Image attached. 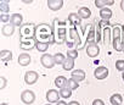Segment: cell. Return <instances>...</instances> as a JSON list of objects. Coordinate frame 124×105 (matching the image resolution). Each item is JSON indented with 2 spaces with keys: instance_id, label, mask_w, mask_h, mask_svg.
<instances>
[{
  "instance_id": "40",
  "label": "cell",
  "mask_w": 124,
  "mask_h": 105,
  "mask_svg": "<svg viewBox=\"0 0 124 105\" xmlns=\"http://www.w3.org/2000/svg\"><path fill=\"white\" fill-rule=\"evenodd\" d=\"M68 105H80L78 101H76V100H73V101H71V103H68Z\"/></svg>"
},
{
  "instance_id": "26",
  "label": "cell",
  "mask_w": 124,
  "mask_h": 105,
  "mask_svg": "<svg viewBox=\"0 0 124 105\" xmlns=\"http://www.w3.org/2000/svg\"><path fill=\"white\" fill-rule=\"evenodd\" d=\"M74 66H76L74 60H73V59H71V58H67V59H66V61L63 62V65H62V67H63V70H65V71H71V70H73V69H74Z\"/></svg>"
},
{
  "instance_id": "39",
  "label": "cell",
  "mask_w": 124,
  "mask_h": 105,
  "mask_svg": "<svg viewBox=\"0 0 124 105\" xmlns=\"http://www.w3.org/2000/svg\"><path fill=\"white\" fill-rule=\"evenodd\" d=\"M57 105H68V103H66V101H63V100H60V101L57 103Z\"/></svg>"
},
{
  "instance_id": "35",
  "label": "cell",
  "mask_w": 124,
  "mask_h": 105,
  "mask_svg": "<svg viewBox=\"0 0 124 105\" xmlns=\"http://www.w3.org/2000/svg\"><path fill=\"white\" fill-rule=\"evenodd\" d=\"M102 38H103V37L101 35V25L99 23V25H97V28H96V44H99Z\"/></svg>"
},
{
  "instance_id": "9",
  "label": "cell",
  "mask_w": 124,
  "mask_h": 105,
  "mask_svg": "<svg viewBox=\"0 0 124 105\" xmlns=\"http://www.w3.org/2000/svg\"><path fill=\"white\" fill-rule=\"evenodd\" d=\"M91 43H96V29L93 25H89V32H88V35H86L85 45L88 46Z\"/></svg>"
},
{
  "instance_id": "16",
  "label": "cell",
  "mask_w": 124,
  "mask_h": 105,
  "mask_svg": "<svg viewBox=\"0 0 124 105\" xmlns=\"http://www.w3.org/2000/svg\"><path fill=\"white\" fill-rule=\"evenodd\" d=\"M68 21L71 22V25H72L73 27L80 26V23H82L80 16H79L78 14H74V12H71V14L68 15Z\"/></svg>"
},
{
  "instance_id": "5",
  "label": "cell",
  "mask_w": 124,
  "mask_h": 105,
  "mask_svg": "<svg viewBox=\"0 0 124 105\" xmlns=\"http://www.w3.org/2000/svg\"><path fill=\"white\" fill-rule=\"evenodd\" d=\"M40 62H41V65H43L45 69H52V67L56 65V64H55V60H54V55H50V54H44V55H41Z\"/></svg>"
},
{
  "instance_id": "15",
  "label": "cell",
  "mask_w": 124,
  "mask_h": 105,
  "mask_svg": "<svg viewBox=\"0 0 124 105\" xmlns=\"http://www.w3.org/2000/svg\"><path fill=\"white\" fill-rule=\"evenodd\" d=\"M11 25L15 26V27H21L23 23V16L21 14H12L11 15V20H10Z\"/></svg>"
},
{
  "instance_id": "6",
  "label": "cell",
  "mask_w": 124,
  "mask_h": 105,
  "mask_svg": "<svg viewBox=\"0 0 124 105\" xmlns=\"http://www.w3.org/2000/svg\"><path fill=\"white\" fill-rule=\"evenodd\" d=\"M108 75H109V71H108V69H107L106 66H99V67H96L95 71H94L95 78H96V79H100V81L107 78Z\"/></svg>"
},
{
  "instance_id": "4",
  "label": "cell",
  "mask_w": 124,
  "mask_h": 105,
  "mask_svg": "<svg viewBox=\"0 0 124 105\" xmlns=\"http://www.w3.org/2000/svg\"><path fill=\"white\" fill-rule=\"evenodd\" d=\"M21 100H22V103H24L27 105H31V104H33L35 101V93L33 90L26 89L21 94Z\"/></svg>"
},
{
  "instance_id": "36",
  "label": "cell",
  "mask_w": 124,
  "mask_h": 105,
  "mask_svg": "<svg viewBox=\"0 0 124 105\" xmlns=\"http://www.w3.org/2000/svg\"><path fill=\"white\" fill-rule=\"evenodd\" d=\"M0 20H1V22L6 23L8 21L11 20V15H8V14H1V16H0ZM8 25V23H6Z\"/></svg>"
},
{
  "instance_id": "43",
  "label": "cell",
  "mask_w": 124,
  "mask_h": 105,
  "mask_svg": "<svg viewBox=\"0 0 124 105\" xmlns=\"http://www.w3.org/2000/svg\"><path fill=\"white\" fill-rule=\"evenodd\" d=\"M122 31H123V33H124V25L122 26Z\"/></svg>"
},
{
  "instance_id": "37",
  "label": "cell",
  "mask_w": 124,
  "mask_h": 105,
  "mask_svg": "<svg viewBox=\"0 0 124 105\" xmlns=\"http://www.w3.org/2000/svg\"><path fill=\"white\" fill-rule=\"evenodd\" d=\"M6 86H8V79H6L5 77H3V76H1V77H0V89L3 90Z\"/></svg>"
},
{
  "instance_id": "11",
  "label": "cell",
  "mask_w": 124,
  "mask_h": 105,
  "mask_svg": "<svg viewBox=\"0 0 124 105\" xmlns=\"http://www.w3.org/2000/svg\"><path fill=\"white\" fill-rule=\"evenodd\" d=\"M37 39H29V40H23V42H20V48L23 49V50H32L37 46Z\"/></svg>"
},
{
  "instance_id": "30",
  "label": "cell",
  "mask_w": 124,
  "mask_h": 105,
  "mask_svg": "<svg viewBox=\"0 0 124 105\" xmlns=\"http://www.w3.org/2000/svg\"><path fill=\"white\" fill-rule=\"evenodd\" d=\"M78 87H79V83H78L76 79H73V78H70V79H68L67 88H70L71 90H74V89H78Z\"/></svg>"
},
{
  "instance_id": "38",
  "label": "cell",
  "mask_w": 124,
  "mask_h": 105,
  "mask_svg": "<svg viewBox=\"0 0 124 105\" xmlns=\"http://www.w3.org/2000/svg\"><path fill=\"white\" fill-rule=\"evenodd\" d=\"M91 105H105V101L102 99H95Z\"/></svg>"
},
{
  "instance_id": "32",
  "label": "cell",
  "mask_w": 124,
  "mask_h": 105,
  "mask_svg": "<svg viewBox=\"0 0 124 105\" xmlns=\"http://www.w3.org/2000/svg\"><path fill=\"white\" fill-rule=\"evenodd\" d=\"M0 10H1V14H8L9 10H10V6H9V3L8 1H0Z\"/></svg>"
},
{
  "instance_id": "25",
  "label": "cell",
  "mask_w": 124,
  "mask_h": 105,
  "mask_svg": "<svg viewBox=\"0 0 124 105\" xmlns=\"http://www.w3.org/2000/svg\"><path fill=\"white\" fill-rule=\"evenodd\" d=\"M109 101H111L112 105H120V104L123 103V96H122L120 94H118V93L112 94L111 98H109Z\"/></svg>"
},
{
  "instance_id": "22",
  "label": "cell",
  "mask_w": 124,
  "mask_h": 105,
  "mask_svg": "<svg viewBox=\"0 0 124 105\" xmlns=\"http://www.w3.org/2000/svg\"><path fill=\"white\" fill-rule=\"evenodd\" d=\"M112 44L116 51H123L124 48V42L122 38H117V39H112Z\"/></svg>"
},
{
  "instance_id": "24",
  "label": "cell",
  "mask_w": 124,
  "mask_h": 105,
  "mask_svg": "<svg viewBox=\"0 0 124 105\" xmlns=\"http://www.w3.org/2000/svg\"><path fill=\"white\" fill-rule=\"evenodd\" d=\"M0 59L4 62H8L12 59V52L10 50H1L0 51Z\"/></svg>"
},
{
  "instance_id": "29",
  "label": "cell",
  "mask_w": 124,
  "mask_h": 105,
  "mask_svg": "<svg viewBox=\"0 0 124 105\" xmlns=\"http://www.w3.org/2000/svg\"><path fill=\"white\" fill-rule=\"evenodd\" d=\"M58 92H60V96L63 98V99H68V98H71V95H72V90H71L70 88H67V87L60 89Z\"/></svg>"
},
{
  "instance_id": "19",
  "label": "cell",
  "mask_w": 124,
  "mask_h": 105,
  "mask_svg": "<svg viewBox=\"0 0 124 105\" xmlns=\"http://www.w3.org/2000/svg\"><path fill=\"white\" fill-rule=\"evenodd\" d=\"M77 14L80 16L82 20H86V18H89V17L91 16V11H90V9L86 8V6H82V8H79V10H78Z\"/></svg>"
},
{
  "instance_id": "7",
  "label": "cell",
  "mask_w": 124,
  "mask_h": 105,
  "mask_svg": "<svg viewBox=\"0 0 124 105\" xmlns=\"http://www.w3.org/2000/svg\"><path fill=\"white\" fill-rule=\"evenodd\" d=\"M100 54V48L96 43H91L86 46V55L89 58H96Z\"/></svg>"
},
{
  "instance_id": "45",
  "label": "cell",
  "mask_w": 124,
  "mask_h": 105,
  "mask_svg": "<svg viewBox=\"0 0 124 105\" xmlns=\"http://www.w3.org/2000/svg\"><path fill=\"white\" fill-rule=\"evenodd\" d=\"M45 105H52V104H45Z\"/></svg>"
},
{
  "instance_id": "10",
  "label": "cell",
  "mask_w": 124,
  "mask_h": 105,
  "mask_svg": "<svg viewBox=\"0 0 124 105\" xmlns=\"http://www.w3.org/2000/svg\"><path fill=\"white\" fill-rule=\"evenodd\" d=\"M38 78H39V75L35 71H27L24 75V82L27 84H34L38 81Z\"/></svg>"
},
{
  "instance_id": "21",
  "label": "cell",
  "mask_w": 124,
  "mask_h": 105,
  "mask_svg": "<svg viewBox=\"0 0 124 105\" xmlns=\"http://www.w3.org/2000/svg\"><path fill=\"white\" fill-rule=\"evenodd\" d=\"M102 34H103V43H105V45H108L109 42H111L112 29H111L109 27H105L103 31H102Z\"/></svg>"
},
{
  "instance_id": "18",
  "label": "cell",
  "mask_w": 124,
  "mask_h": 105,
  "mask_svg": "<svg viewBox=\"0 0 124 105\" xmlns=\"http://www.w3.org/2000/svg\"><path fill=\"white\" fill-rule=\"evenodd\" d=\"M112 15H113V12L109 8H103V9L100 10V17H101L102 21H109Z\"/></svg>"
},
{
  "instance_id": "8",
  "label": "cell",
  "mask_w": 124,
  "mask_h": 105,
  "mask_svg": "<svg viewBox=\"0 0 124 105\" xmlns=\"http://www.w3.org/2000/svg\"><path fill=\"white\" fill-rule=\"evenodd\" d=\"M46 100L52 104V103H58L60 101V92L56 89H49L46 92Z\"/></svg>"
},
{
  "instance_id": "42",
  "label": "cell",
  "mask_w": 124,
  "mask_h": 105,
  "mask_svg": "<svg viewBox=\"0 0 124 105\" xmlns=\"http://www.w3.org/2000/svg\"><path fill=\"white\" fill-rule=\"evenodd\" d=\"M0 105H9V104H6V103H1V104H0Z\"/></svg>"
},
{
  "instance_id": "20",
  "label": "cell",
  "mask_w": 124,
  "mask_h": 105,
  "mask_svg": "<svg viewBox=\"0 0 124 105\" xmlns=\"http://www.w3.org/2000/svg\"><path fill=\"white\" fill-rule=\"evenodd\" d=\"M1 33H3V35H5V37H10V35H12V34L15 33V26H12L11 23H8V25L3 26V28H1Z\"/></svg>"
},
{
  "instance_id": "33",
  "label": "cell",
  "mask_w": 124,
  "mask_h": 105,
  "mask_svg": "<svg viewBox=\"0 0 124 105\" xmlns=\"http://www.w3.org/2000/svg\"><path fill=\"white\" fill-rule=\"evenodd\" d=\"M67 58H71V59L76 60L78 58V50L77 49H68L67 50Z\"/></svg>"
},
{
  "instance_id": "44",
  "label": "cell",
  "mask_w": 124,
  "mask_h": 105,
  "mask_svg": "<svg viewBox=\"0 0 124 105\" xmlns=\"http://www.w3.org/2000/svg\"><path fill=\"white\" fill-rule=\"evenodd\" d=\"M122 77H123V81H124V72H123V75H122Z\"/></svg>"
},
{
  "instance_id": "2",
  "label": "cell",
  "mask_w": 124,
  "mask_h": 105,
  "mask_svg": "<svg viewBox=\"0 0 124 105\" xmlns=\"http://www.w3.org/2000/svg\"><path fill=\"white\" fill-rule=\"evenodd\" d=\"M57 23L58 26H56L55 23H52V28L55 31V42L56 44L61 45L66 43V35H67V28H66V22L65 21H60L57 18Z\"/></svg>"
},
{
  "instance_id": "41",
  "label": "cell",
  "mask_w": 124,
  "mask_h": 105,
  "mask_svg": "<svg viewBox=\"0 0 124 105\" xmlns=\"http://www.w3.org/2000/svg\"><path fill=\"white\" fill-rule=\"evenodd\" d=\"M120 9H122V11H124V0L120 1Z\"/></svg>"
},
{
  "instance_id": "28",
  "label": "cell",
  "mask_w": 124,
  "mask_h": 105,
  "mask_svg": "<svg viewBox=\"0 0 124 105\" xmlns=\"http://www.w3.org/2000/svg\"><path fill=\"white\" fill-rule=\"evenodd\" d=\"M122 28L118 26V25H116L114 27H113V29H112V39H117V38H122Z\"/></svg>"
},
{
  "instance_id": "17",
  "label": "cell",
  "mask_w": 124,
  "mask_h": 105,
  "mask_svg": "<svg viewBox=\"0 0 124 105\" xmlns=\"http://www.w3.org/2000/svg\"><path fill=\"white\" fill-rule=\"evenodd\" d=\"M67 83H68V79L65 77V76H57L55 78V86L60 89L62 88H66L67 87Z\"/></svg>"
},
{
  "instance_id": "23",
  "label": "cell",
  "mask_w": 124,
  "mask_h": 105,
  "mask_svg": "<svg viewBox=\"0 0 124 105\" xmlns=\"http://www.w3.org/2000/svg\"><path fill=\"white\" fill-rule=\"evenodd\" d=\"M114 0H95V5L101 10L103 8H107V5H113Z\"/></svg>"
},
{
  "instance_id": "13",
  "label": "cell",
  "mask_w": 124,
  "mask_h": 105,
  "mask_svg": "<svg viewBox=\"0 0 124 105\" xmlns=\"http://www.w3.org/2000/svg\"><path fill=\"white\" fill-rule=\"evenodd\" d=\"M85 77H86L85 71H84V70H80V69H79V70H73V71H72V75H71V78L76 79L78 83L82 82V81H84Z\"/></svg>"
},
{
  "instance_id": "31",
  "label": "cell",
  "mask_w": 124,
  "mask_h": 105,
  "mask_svg": "<svg viewBox=\"0 0 124 105\" xmlns=\"http://www.w3.org/2000/svg\"><path fill=\"white\" fill-rule=\"evenodd\" d=\"M35 49H37L39 52H45V51L49 49V44H46V43H37Z\"/></svg>"
},
{
  "instance_id": "14",
  "label": "cell",
  "mask_w": 124,
  "mask_h": 105,
  "mask_svg": "<svg viewBox=\"0 0 124 105\" xmlns=\"http://www.w3.org/2000/svg\"><path fill=\"white\" fill-rule=\"evenodd\" d=\"M17 61H18V65H21V66H28V65L31 64V61H32V58H31L29 54H27V52H23V54L18 55Z\"/></svg>"
},
{
  "instance_id": "3",
  "label": "cell",
  "mask_w": 124,
  "mask_h": 105,
  "mask_svg": "<svg viewBox=\"0 0 124 105\" xmlns=\"http://www.w3.org/2000/svg\"><path fill=\"white\" fill-rule=\"evenodd\" d=\"M35 32H37V26L34 23H23L20 27V42L34 39Z\"/></svg>"
},
{
  "instance_id": "34",
  "label": "cell",
  "mask_w": 124,
  "mask_h": 105,
  "mask_svg": "<svg viewBox=\"0 0 124 105\" xmlns=\"http://www.w3.org/2000/svg\"><path fill=\"white\" fill-rule=\"evenodd\" d=\"M116 69L119 72H124V60H117L116 61Z\"/></svg>"
},
{
  "instance_id": "1",
  "label": "cell",
  "mask_w": 124,
  "mask_h": 105,
  "mask_svg": "<svg viewBox=\"0 0 124 105\" xmlns=\"http://www.w3.org/2000/svg\"><path fill=\"white\" fill-rule=\"evenodd\" d=\"M35 39L38 43H46L49 45L56 44L55 42V31L52 26L47 23H40L37 26V32H35Z\"/></svg>"
},
{
  "instance_id": "12",
  "label": "cell",
  "mask_w": 124,
  "mask_h": 105,
  "mask_svg": "<svg viewBox=\"0 0 124 105\" xmlns=\"http://www.w3.org/2000/svg\"><path fill=\"white\" fill-rule=\"evenodd\" d=\"M47 8L51 11H58L63 6V0H47Z\"/></svg>"
},
{
  "instance_id": "27",
  "label": "cell",
  "mask_w": 124,
  "mask_h": 105,
  "mask_svg": "<svg viewBox=\"0 0 124 105\" xmlns=\"http://www.w3.org/2000/svg\"><path fill=\"white\" fill-rule=\"evenodd\" d=\"M66 56L62 54V52H56L54 55V60H55V64L56 65H63V62L66 61Z\"/></svg>"
},
{
  "instance_id": "46",
  "label": "cell",
  "mask_w": 124,
  "mask_h": 105,
  "mask_svg": "<svg viewBox=\"0 0 124 105\" xmlns=\"http://www.w3.org/2000/svg\"><path fill=\"white\" fill-rule=\"evenodd\" d=\"M123 52H124V48H123Z\"/></svg>"
}]
</instances>
